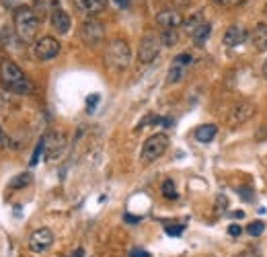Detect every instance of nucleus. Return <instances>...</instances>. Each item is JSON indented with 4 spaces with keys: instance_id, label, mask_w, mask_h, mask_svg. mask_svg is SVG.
<instances>
[{
    "instance_id": "b1692460",
    "label": "nucleus",
    "mask_w": 267,
    "mask_h": 257,
    "mask_svg": "<svg viewBox=\"0 0 267 257\" xmlns=\"http://www.w3.org/2000/svg\"><path fill=\"white\" fill-rule=\"evenodd\" d=\"M263 231H265V222H263V220H253V222L247 226V233H249L251 237H259Z\"/></svg>"
},
{
    "instance_id": "5701e85b",
    "label": "nucleus",
    "mask_w": 267,
    "mask_h": 257,
    "mask_svg": "<svg viewBox=\"0 0 267 257\" xmlns=\"http://www.w3.org/2000/svg\"><path fill=\"white\" fill-rule=\"evenodd\" d=\"M202 23H204V21H202V12H195V15H193L191 19H187V21H185V29H187V33L191 35V33H193L195 29H198V27H200Z\"/></svg>"
},
{
    "instance_id": "f03ea898",
    "label": "nucleus",
    "mask_w": 267,
    "mask_h": 257,
    "mask_svg": "<svg viewBox=\"0 0 267 257\" xmlns=\"http://www.w3.org/2000/svg\"><path fill=\"white\" fill-rule=\"evenodd\" d=\"M15 29H17V35L23 39V42H33V37L37 35V29H39V17L35 15V10L31 6H19L15 8Z\"/></svg>"
},
{
    "instance_id": "6e6552de",
    "label": "nucleus",
    "mask_w": 267,
    "mask_h": 257,
    "mask_svg": "<svg viewBox=\"0 0 267 257\" xmlns=\"http://www.w3.org/2000/svg\"><path fill=\"white\" fill-rule=\"evenodd\" d=\"M52 243H53V233L50 231V228H37L29 239V247L35 253H44L52 247Z\"/></svg>"
},
{
    "instance_id": "0eeeda50",
    "label": "nucleus",
    "mask_w": 267,
    "mask_h": 257,
    "mask_svg": "<svg viewBox=\"0 0 267 257\" xmlns=\"http://www.w3.org/2000/svg\"><path fill=\"white\" fill-rule=\"evenodd\" d=\"M58 53H60V42L55 37L46 35V37L37 39V42L33 44V56L41 62H48V60L58 56Z\"/></svg>"
},
{
    "instance_id": "f8f14e48",
    "label": "nucleus",
    "mask_w": 267,
    "mask_h": 257,
    "mask_svg": "<svg viewBox=\"0 0 267 257\" xmlns=\"http://www.w3.org/2000/svg\"><path fill=\"white\" fill-rule=\"evenodd\" d=\"M52 27H53V29L58 31L60 35H66V33L70 31V27H72V21H70L68 12H66L64 8H60V6L52 8Z\"/></svg>"
},
{
    "instance_id": "ea45409f",
    "label": "nucleus",
    "mask_w": 267,
    "mask_h": 257,
    "mask_svg": "<svg viewBox=\"0 0 267 257\" xmlns=\"http://www.w3.org/2000/svg\"><path fill=\"white\" fill-rule=\"evenodd\" d=\"M263 15H265V17H267V4H265V6H263Z\"/></svg>"
},
{
    "instance_id": "a878e982",
    "label": "nucleus",
    "mask_w": 267,
    "mask_h": 257,
    "mask_svg": "<svg viewBox=\"0 0 267 257\" xmlns=\"http://www.w3.org/2000/svg\"><path fill=\"white\" fill-rule=\"evenodd\" d=\"M164 231H166V235H171V237H179L181 233H183V224L181 226H164Z\"/></svg>"
},
{
    "instance_id": "2f4dec72",
    "label": "nucleus",
    "mask_w": 267,
    "mask_h": 257,
    "mask_svg": "<svg viewBox=\"0 0 267 257\" xmlns=\"http://www.w3.org/2000/svg\"><path fill=\"white\" fill-rule=\"evenodd\" d=\"M2 4H4L6 8H19L21 0H2Z\"/></svg>"
},
{
    "instance_id": "393cba45",
    "label": "nucleus",
    "mask_w": 267,
    "mask_h": 257,
    "mask_svg": "<svg viewBox=\"0 0 267 257\" xmlns=\"http://www.w3.org/2000/svg\"><path fill=\"white\" fill-rule=\"evenodd\" d=\"M173 62H175V64H181V66H185V68H189V66L193 64V56H191V53H179V56H175Z\"/></svg>"
},
{
    "instance_id": "7c9ffc66",
    "label": "nucleus",
    "mask_w": 267,
    "mask_h": 257,
    "mask_svg": "<svg viewBox=\"0 0 267 257\" xmlns=\"http://www.w3.org/2000/svg\"><path fill=\"white\" fill-rule=\"evenodd\" d=\"M130 257H152L148 251H144V249H132L130 251Z\"/></svg>"
},
{
    "instance_id": "f257e3e1",
    "label": "nucleus",
    "mask_w": 267,
    "mask_h": 257,
    "mask_svg": "<svg viewBox=\"0 0 267 257\" xmlns=\"http://www.w3.org/2000/svg\"><path fill=\"white\" fill-rule=\"evenodd\" d=\"M0 80H2V85L8 91L17 93V95H31L33 93V83L25 76V72L19 66L10 60L0 62Z\"/></svg>"
},
{
    "instance_id": "cd10ccee",
    "label": "nucleus",
    "mask_w": 267,
    "mask_h": 257,
    "mask_svg": "<svg viewBox=\"0 0 267 257\" xmlns=\"http://www.w3.org/2000/svg\"><path fill=\"white\" fill-rule=\"evenodd\" d=\"M238 196H241L245 202H251L253 200V194H251V187H241L238 189Z\"/></svg>"
},
{
    "instance_id": "4be33fe9",
    "label": "nucleus",
    "mask_w": 267,
    "mask_h": 257,
    "mask_svg": "<svg viewBox=\"0 0 267 257\" xmlns=\"http://www.w3.org/2000/svg\"><path fill=\"white\" fill-rule=\"evenodd\" d=\"M162 196L166 198V200H177V187H175V181L173 179H166L164 183H162Z\"/></svg>"
},
{
    "instance_id": "20e7f679",
    "label": "nucleus",
    "mask_w": 267,
    "mask_h": 257,
    "mask_svg": "<svg viewBox=\"0 0 267 257\" xmlns=\"http://www.w3.org/2000/svg\"><path fill=\"white\" fill-rule=\"evenodd\" d=\"M80 39L87 46H91V48H97L99 44H103V39H105V27H103V23H99L97 19L84 21L82 27H80Z\"/></svg>"
},
{
    "instance_id": "bb28decb",
    "label": "nucleus",
    "mask_w": 267,
    "mask_h": 257,
    "mask_svg": "<svg viewBox=\"0 0 267 257\" xmlns=\"http://www.w3.org/2000/svg\"><path fill=\"white\" fill-rule=\"evenodd\" d=\"M99 103V95H91V97L87 99V111L89 113H93L95 111V105Z\"/></svg>"
},
{
    "instance_id": "58836bf2",
    "label": "nucleus",
    "mask_w": 267,
    "mask_h": 257,
    "mask_svg": "<svg viewBox=\"0 0 267 257\" xmlns=\"http://www.w3.org/2000/svg\"><path fill=\"white\" fill-rule=\"evenodd\" d=\"M232 216H234V218H243V216H245V212H243V210H241V212H234Z\"/></svg>"
},
{
    "instance_id": "72a5a7b5",
    "label": "nucleus",
    "mask_w": 267,
    "mask_h": 257,
    "mask_svg": "<svg viewBox=\"0 0 267 257\" xmlns=\"http://www.w3.org/2000/svg\"><path fill=\"white\" fill-rule=\"evenodd\" d=\"M123 220H125V222H130V224H136V222H140V220H142V218H140V216H132V214H125V216H123Z\"/></svg>"
},
{
    "instance_id": "39448f33",
    "label": "nucleus",
    "mask_w": 267,
    "mask_h": 257,
    "mask_svg": "<svg viewBox=\"0 0 267 257\" xmlns=\"http://www.w3.org/2000/svg\"><path fill=\"white\" fill-rule=\"evenodd\" d=\"M160 51V37L154 33H146L142 39H140V48H138V60L142 64H150L157 60Z\"/></svg>"
},
{
    "instance_id": "6ab92c4d",
    "label": "nucleus",
    "mask_w": 267,
    "mask_h": 257,
    "mask_svg": "<svg viewBox=\"0 0 267 257\" xmlns=\"http://www.w3.org/2000/svg\"><path fill=\"white\" fill-rule=\"evenodd\" d=\"M160 44L162 46H168V48H173V46H177V42H179V33H177V29H164V31H160Z\"/></svg>"
},
{
    "instance_id": "aec40b11",
    "label": "nucleus",
    "mask_w": 267,
    "mask_h": 257,
    "mask_svg": "<svg viewBox=\"0 0 267 257\" xmlns=\"http://www.w3.org/2000/svg\"><path fill=\"white\" fill-rule=\"evenodd\" d=\"M31 173H19L15 179H10V183H8V187L10 189H21V187H27L31 183Z\"/></svg>"
},
{
    "instance_id": "c756f323",
    "label": "nucleus",
    "mask_w": 267,
    "mask_h": 257,
    "mask_svg": "<svg viewBox=\"0 0 267 257\" xmlns=\"http://www.w3.org/2000/svg\"><path fill=\"white\" fill-rule=\"evenodd\" d=\"M6 146H8V136H6V132L2 130V126H0V151L6 148Z\"/></svg>"
},
{
    "instance_id": "4468645a",
    "label": "nucleus",
    "mask_w": 267,
    "mask_h": 257,
    "mask_svg": "<svg viewBox=\"0 0 267 257\" xmlns=\"http://www.w3.org/2000/svg\"><path fill=\"white\" fill-rule=\"evenodd\" d=\"M74 4H76V8L82 12V15L95 17V15H99L101 10H105L107 0H74Z\"/></svg>"
},
{
    "instance_id": "c9c22d12",
    "label": "nucleus",
    "mask_w": 267,
    "mask_h": 257,
    "mask_svg": "<svg viewBox=\"0 0 267 257\" xmlns=\"http://www.w3.org/2000/svg\"><path fill=\"white\" fill-rule=\"evenodd\" d=\"M70 257H84V249H80V247H78L74 253H70Z\"/></svg>"
},
{
    "instance_id": "c85d7f7f",
    "label": "nucleus",
    "mask_w": 267,
    "mask_h": 257,
    "mask_svg": "<svg viewBox=\"0 0 267 257\" xmlns=\"http://www.w3.org/2000/svg\"><path fill=\"white\" fill-rule=\"evenodd\" d=\"M241 233H243L241 224H230V226H228V235H230V237H241Z\"/></svg>"
},
{
    "instance_id": "e433bc0d",
    "label": "nucleus",
    "mask_w": 267,
    "mask_h": 257,
    "mask_svg": "<svg viewBox=\"0 0 267 257\" xmlns=\"http://www.w3.org/2000/svg\"><path fill=\"white\" fill-rule=\"evenodd\" d=\"M261 74H263V76L267 78V60L263 62V68H261Z\"/></svg>"
},
{
    "instance_id": "423d86ee",
    "label": "nucleus",
    "mask_w": 267,
    "mask_h": 257,
    "mask_svg": "<svg viewBox=\"0 0 267 257\" xmlns=\"http://www.w3.org/2000/svg\"><path fill=\"white\" fill-rule=\"evenodd\" d=\"M166 146H168L166 134H154V136H150L142 146V158L146 163H152V160H157L164 154Z\"/></svg>"
},
{
    "instance_id": "9d476101",
    "label": "nucleus",
    "mask_w": 267,
    "mask_h": 257,
    "mask_svg": "<svg viewBox=\"0 0 267 257\" xmlns=\"http://www.w3.org/2000/svg\"><path fill=\"white\" fill-rule=\"evenodd\" d=\"M157 23L159 27L164 31V29H179L183 25V17H181L179 10H173V8H166V10H160L157 15Z\"/></svg>"
},
{
    "instance_id": "412c9836",
    "label": "nucleus",
    "mask_w": 267,
    "mask_h": 257,
    "mask_svg": "<svg viewBox=\"0 0 267 257\" xmlns=\"http://www.w3.org/2000/svg\"><path fill=\"white\" fill-rule=\"evenodd\" d=\"M44 153H46V136H41L39 142H37V146H35V151H33V156H31V160H29V165L35 167V165L39 163V158H41V154H44Z\"/></svg>"
},
{
    "instance_id": "9b49d317",
    "label": "nucleus",
    "mask_w": 267,
    "mask_h": 257,
    "mask_svg": "<svg viewBox=\"0 0 267 257\" xmlns=\"http://www.w3.org/2000/svg\"><path fill=\"white\" fill-rule=\"evenodd\" d=\"M247 37H249V33H247V29L243 25H232V27L226 29V33H224L222 42H224V46H228V48H236V46L245 44Z\"/></svg>"
},
{
    "instance_id": "ddd939ff",
    "label": "nucleus",
    "mask_w": 267,
    "mask_h": 257,
    "mask_svg": "<svg viewBox=\"0 0 267 257\" xmlns=\"http://www.w3.org/2000/svg\"><path fill=\"white\" fill-rule=\"evenodd\" d=\"M249 39L257 51H265L267 50V23H257L253 27V31L249 33Z\"/></svg>"
},
{
    "instance_id": "f704fd0d",
    "label": "nucleus",
    "mask_w": 267,
    "mask_h": 257,
    "mask_svg": "<svg viewBox=\"0 0 267 257\" xmlns=\"http://www.w3.org/2000/svg\"><path fill=\"white\" fill-rule=\"evenodd\" d=\"M113 2H115L117 6H121V8H128V6L132 4V0H113Z\"/></svg>"
},
{
    "instance_id": "7ed1b4c3",
    "label": "nucleus",
    "mask_w": 267,
    "mask_h": 257,
    "mask_svg": "<svg viewBox=\"0 0 267 257\" xmlns=\"http://www.w3.org/2000/svg\"><path fill=\"white\" fill-rule=\"evenodd\" d=\"M130 60H132V50H130L128 42H123V39H113V42L107 46L105 64H107L109 70L123 72L130 66Z\"/></svg>"
},
{
    "instance_id": "4c0bfd02",
    "label": "nucleus",
    "mask_w": 267,
    "mask_h": 257,
    "mask_svg": "<svg viewBox=\"0 0 267 257\" xmlns=\"http://www.w3.org/2000/svg\"><path fill=\"white\" fill-rule=\"evenodd\" d=\"M175 2H177V4H181V6H185V4H189V2H191V0H175Z\"/></svg>"
},
{
    "instance_id": "f3484780",
    "label": "nucleus",
    "mask_w": 267,
    "mask_h": 257,
    "mask_svg": "<svg viewBox=\"0 0 267 257\" xmlns=\"http://www.w3.org/2000/svg\"><path fill=\"white\" fill-rule=\"evenodd\" d=\"M210 35H212V25H210V23H202L198 29L191 33V39L195 42V46H204L208 42Z\"/></svg>"
},
{
    "instance_id": "1a4fd4ad",
    "label": "nucleus",
    "mask_w": 267,
    "mask_h": 257,
    "mask_svg": "<svg viewBox=\"0 0 267 257\" xmlns=\"http://www.w3.org/2000/svg\"><path fill=\"white\" fill-rule=\"evenodd\" d=\"M64 146H66V136L62 132H52L46 136V156L50 160L53 158H58L64 151Z\"/></svg>"
},
{
    "instance_id": "dca6fc26",
    "label": "nucleus",
    "mask_w": 267,
    "mask_h": 257,
    "mask_svg": "<svg viewBox=\"0 0 267 257\" xmlns=\"http://www.w3.org/2000/svg\"><path fill=\"white\" fill-rule=\"evenodd\" d=\"M216 132H218V128L214 124H204V126H200L198 130H195V140L202 142V144H208V142L214 140Z\"/></svg>"
},
{
    "instance_id": "2eb2a0df",
    "label": "nucleus",
    "mask_w": 267,
    "mask_h": 257,
    "mask_svg": "<svg viewBox=\"0 0 267 257\" xmlns=\"http://www.w3.org/2000/svg\"><path fill=\"white\" fill-rule=\"evenodd\" d=\"M253 113H255V107H253V103H241L236 105L232 109V115H230V121L232 124H245V121L249 117H253Z\"/></svg>"
},
{
    "instance_id": "473e14b6",
    "label": "nucleus",
    "mask_w": 267,
    "mask_h": 257,
    "mask_svg": "<svg viewBox=\"0 0 267 257\" xmlns=\"http://www.w3.org/2000/svg\"><path fill=\"white\" fill-rule=\"evenodd\" d=\"M216 4H220V6H232V4H236V2H241V0H214Z\"/></svg>"
},
{
    "instance_id": "a211bd4d",
    "label": "nucleus",
    "mask_w": 267,
    "mask_h": 257,
    "mask_svg": "<svg viewBox=\"0 0 267 257\" xmlns=\"http://www.w3.org/2000/svg\"><path fill=\"white\" fill-rule=\"evenodd\" d=\"M185 72H187V68L185 66H181V64H171V68H168V83L171 85H175V83H181L183 80V76H185Z\"/></svg>"
}]
</instances>
